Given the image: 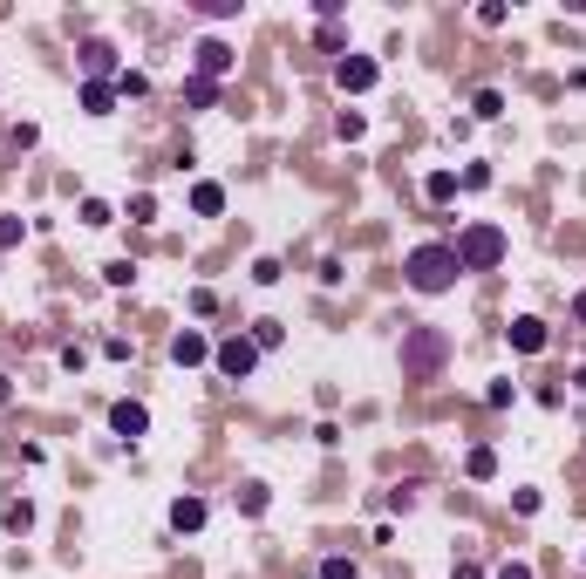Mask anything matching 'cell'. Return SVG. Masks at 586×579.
I'll use <instances>...</instances> for the list:
<instances>
[{"label":"cell","instance_id":"cell-1","mask_svg":"<svg viewBox=\"0 0 586 579\" xmlns=\"http://www.w3.org/2000/svg\"><path fill=\"white\" fill-rule=\"evenodd\" d=\"M402 280L417 293H450L463 280V266H457V245H444V239H430V245H417L409 260H402Z\"/></svg>","mask_w":586,"mask_h":579},{"label":"cell","instance_id":"cell-2","mask_svg":"<svg viewBox=\"0 0 586 579\" xmlns=\"http://www.w3.org/2000/svg\"><path fill=\"white\" fill-rule=\"evenodd\" d=\"M444 362H450V341H444V327H409V335H402V375L430 381Z\"/></svg>","mask_w":586,"mask_h":579},{"label":"cell","instance_id":"cell-3","mask_svg":"<svg viewBox=\"0 0 586 579\" xmlns=\"http://www.w3.org/2000/svg\"><path fill=\"white\" fill-rule=\"evenodd\" d=\"M457 266H463V273H491V266H505V232H498V225H463L457 232Z\"/></svg>","mask_w":586,"mask_h":579},{"label":"cell","instance_id":"cell-4","mask_svg":"<svg viewBox=\"0 0 586 579\" xmlns=\"http://www.w3.org/2000/svg\"><path fill=\"white\" fill-rule=\"evenodd\" d=\"M212 368H218V375H225V381H246L252 368H260V348H252V341H239V335H232L225 348H212Z\"/></svg>","mask_w":586,"mask_h":579},{"label":"cell","instance_id":"cell-5","mask_svg":"<svg viewBox=\"0 0 586 579\" xmlns=\"http://www.w3.org/2000/svg\"><path fill=\"white\" fill-rule=\"evenodd\" d=\"M375 76H382V69H375V55H341V61H334V82H341L348 96H369Z\"/></svg>","mask_w":586,"mask_h":579},{"label":"cell","instance_id":"cell-6","mask_svg":"<svg viewBox=\"0 0 586 579\" xmlns=\"http://www.w3.org/2000/svg\"><path fill=\"white\" fill-rule=\"evenodd\" d=\"M109 429H116V437H130V443H137L143 437V429H151V409H143V402H116V409H109Z\"/></svg>","mask_w":586,"mask_h":579},{"label":"cell","instance_id":"cell-7","mask_svg":"<svg viewBox=\"0 0 586 579\" xmlns=\"http://www.w3.org/2000/svg\"><path fill=\"white\" fill-rule=\"evenodd\" d=\"M170 362H178V368H198V362H212V341H205L198 327H185V335L170 341Z\"/></svg>","mask_w":586,"mask_h":579},{"label":"cell","instance_id":"cell-8","mask_svg":"<svg viewBox=\"0 0 586 579\" xmlns=\"http://www.w3.org/2000/svg\"><path fill=\"white\" fill-rule=\"evenodd\" d=\"M191 61H198L205 82H218V76L232 69V48H225V41H198V48H191Z\"/></svg>","mask_w":586,"mask_h":579},{"label":"cell","instance_id":"cell-9","mask_svg":"<svg viewBox=\"0 0 586 579\" xmlns=\"http://www.w3.org/2000/svg\"><path fill=\"white\" fill-rule=\"evenodd\" d=\"M505 335H511V348H518V354H539V348H545V320L518 314V320H511V327H505Z\"/></svg>","mask_w":586,"mask_h":579},{"label":"cell","instance_id":"cell-10","mask_svg":"<svg viewBox=\"0 0 586 579\" xmlns=\"http://www.w3.org/2000/svg\"><path fill=\"white\" fill-rule=\"evenodd\" d=\"M191 212H198V218H218V212H225V184H212V178L191 184Z\"/></svg>","mask_w":586,"mask_h":579},{"label":"cell","instance_id":"cell-11","mask_svg":"<svg viewBox=\"0 0 586 579\" xmlns=\"http://www.w3.org/2000/svg\"><path fill=\"white\" fill-rule=\"evenodd\" d=\"M170 532H205V498H178L170 504Z\"/></svg>","mask_w":586,"mask_h":579},{"label":"cell","instance_id":"cell-12","mask_svg":"<svg viewBox=\"0 0 586 579\" xmlns=\"http://www.w3.org/2000/svg\"><path fill=\"white\" fill-rule=\"evenodd\" d=\"M0 525H7L14 538H21V532H34V504H28V498H21V504H7V511H0Z\"/></svg>","mask_w":586,"mask_h":579},{"label":"cell","instance_id":"cell-13","mask_svg":"<svg viewBox=\"0 0 586 579\" xmlns=\"http://www.w3.org/2000/svg\"><path fill=\"white\" fill-rule=\"evenodd\" d=\"M423 191H430V205H450V198H457V170H430Z\"/></svg>","mask_w":586,"mask_h":579},{"label":"cell","instance_id":"cell-14","mask_svg":"<svg viewBox=\"0 0 586 579\" xmlns=\"http://www.w3.org/2000/svg\"><path fill=\"white\" fill-rule=\"evenodd\" d=\"M266 504H273V491H266V484H239V511H246V519H260Z\"/></svg>","mask_w":586,"mask_h":579},{"label":"cell","instance_id":"cell-15","mask_svg":"<svg viewBox=\"0 0 586 579\" xmlns=\"http://www.w3.org/2000/svg\"><path fill=\"white\" fill-rule=\"evenodd\" d=\"M109 103H116L109 82H89V89H82V109H89V116H109Z\"/></svg>","mask_w":586,"mask_h":579},{"label":"cell","instance_id":"cell-16","mask_svg":"<svg viewBox=\"0 0 586 579\" xmlns=\"http://www.w3.org/2000/svg\"><path fill=\"white\" fill-rule=\"evenodd\" d=\"M471 116H484V123L505 116V96H498V89H478V96H471Z\"/></svg>","mask_w":586,"mask_h":579},{"label":"cell","instance_id":"cell-17","mask_svg":"<svg viewBox=\"0 0 586 579\" xmlns=\"http://www.w3.org/2000/svg\"><path fill=\"white\" fill-rule=\"evenodd\" d=\"M185 103H198V109H212V103H218V82H205V76H191V82H185Z\"/></svg>","mask_w":586,"mask_h":579},{"label":"cell","instance_id":"cell-18","mask_svg":"<svg viewBox=\"0 0 586 579\" xmlns=\"http://www.w3.org/2000/svg\"><path fill=\"white\" fill-rule=\"evenodd\" d=\"M82 61H89V76L103 82V69H109V41H82Z\"/></svg>","mask_w":586,"mask_h":579},{"label":"cell","instance_id":"cell-19","mask_svg":"<svg viewBox=\"0 0 586 579\" xmlns=\"http://www.w3.org/2000/svg\"><path fill=\"white\" fill-rule=\"evenodd\" d=\"M246 341H252V348H260V354H266V348H279V320H260V327H252Z\"/></svg>","mask_w":586,"mask_h":579},{"label":"cell","instance_id":"cell-20","mask_svg":"<svg viewBox=\"0 0 586 579\" xmlns=\"http://www.w3.org/2000/svg\"><path fill=\"white\" fill-rule=\"evenodd\" d=\"M103 280H109V287H130V280H137V266H130V260H109Z\"/></svg>","mask_w":586,"mask_h":579},{"label":"cell","instance_id":"cell-21","mask_svg":"<svg viewBox=\"0 0 586 579\" xmlns=\"http://www.w3.org/2000/svg\"><path fill=\"white\" fill-rule=\"evenodd\" d=\"M463 471H471V477H491L498 457H491V450H471V457H463Z\"/></svg>","mask_w":586,"mask_h":579},{"label":"cell","instance_id":"cell-22","mask_svg":"<svg viewBox=\"0 0 586 579\" xmlns=\"http://www.w3.org/2000/svg\"><path fill=\"white\" fill-rule=\"evenodd\" d=\"M109 218H116V212H109L103 198H82V225H109Z\"/></svg>","mask_w":586,"mask_h":579},{"label":"cell","instance_id":"cell-23","mask_svg":"<svg viewBox=\"0 0 586 579\" xmlns=\"http://www.w3.org/2000/svg\"><path fill=\"white\" fill-rule=\"evenodd\" d=\"M151 89V76H137V69H124V76H116V96H143Z\"/></svg>","mask_w":586,"mask_h":579},{"label":"cell","instance_id":"cell-24","mask_svg":"<svg viewBox=\"0 0 586 579\" xmlns=\"http://www.w3.org/2000/svg\"><path fill=\"white\" fill-rule=\"evenodd\" d=\"M130 218H137V225H151V218H157V198H151V191H137V198H130Z\"/></svg>","mask_w":586,"mask_h":579},{"label":"cell","instance_id":"cell-25","mask_svg":"<svg viewBox=\"0 0 586 579\" xmlns=\"http://www.w3.org/2000/svg\"><path fill=\"white\" fill-rule=\"evenodd\" d=\"M321 579H362L355 559H321Z\"/></svg>","mask_w":586,"mask_h":579},{"label":"cell","instance_id":"cell-26","mask_svg":"<svg viewBox=\"0 0 586 579\" xmlns=\"http://www.w3.org/2000/svg\"><path fill=\"white\" fill-rule=\"evenodd\" d=\"M341 280H348V266H341L334 253H327V260H321V287H341Z\"/></svg>","mask_w":586,"mask_h":579},{"label":"cell","instance_id":"cell-27","mask_svg":"<svg viewBox=\"0 0 586 579\" xmlns=\"http://www.w3.org/2000/svg\"><path fill=\"white\" fill-rule=\"evenodd\" d=\"M498 579H532V565H525V559H505V565H498Z\"/></svg>","mask_w":586,"mask_h":579},{"label":"cell","instance_id":"cell-28","mask_svg":"<svg viewBox=\"0 0 586 579\" xmlns=\"http://www.w3.org/2000/svg\"><path fill=\"white\" fill-rule=\"evenodd\" d=\"M0 245H21V218H0Z\"/></svg>","mask_w":586,"mask_h":579},{"label":"cell","instance_id":"cell-29","mask_svg":"<svg viewBox=\"0 0 586 579\" xmlns=\"http://www.w3.org/2000/svg\"><path fill=\"white\" fill-rule=\"evenodd\" d=\"M7 402H14V375H0V409H7Z\"/></svg>","mask_w":586,"mask_h":579},{"label":"cell","instance_id":"cell-30","mask_svg":"<svg viewBox=\"0 0 586 579\" xmlns=\"http://www.w3.org/2000/svg\"><path fill=\"white\" fill-rule=\"evenodd\" d=\"M572 320H586V293H580V300H572Z\"/></svg>","mask_w":586,"mask_h":579},{"label":"cell","instance_id":"cell-31","mask_svg":"<svg viewBox=\"0 0 586 579\" xmlns=\"http://www.w3.org/2000/svg\"><path fill=\"white\" fill-rule=\"evenodd\" d=\"M572 389H580V396H586V368H580V375H572Z\"/></svg>","mask_w":586,"mask_h":579}]
</instances>
